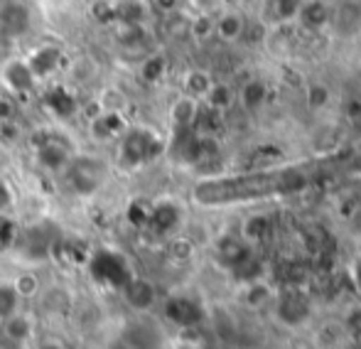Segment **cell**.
Listing matches in <instances>:
<instances>
[{
    "mask_svg": "<svg viewBox=\"0 0 361 349\" xmlns=\"http://www.w3.org/2000/svg\"><path fill=\"white\" fill-rule=\"evenodd\" d=\"M13 204H15V197H13V192H10L8 182L0 180V214L13 209Z\"/></svg>",
    "mask_w": 361,
    "mask_h": 349,
    "instance_id": "d6986e66",
    "label": "cell"
},
{
    "mask_svg": "<svg viewBox=\"0 0 361 349\" xmlns=\"http://www.w3.org/2000/svg\"><path fill=\"white\" fill-rule=\"evenodd\" d=\"M123 302L135 312V315H147L152 310L157 300V293H155V286L145 278H130L128 283L123 286Z\"/></svg>",
    "mask_w": 361,
    "mask_h": 349,
    "instance_id": "3957f363",
    "label": "cell"
},
{
    "mask_svg": "<svg viewBox=\"0 0 361 349\" xmlns=\"http://www.w3.org/2000/svg\"><path fill=\"white\" fill-rule=\"evenodd\" d=\"M271 5H273V15H276V20L286 23V20L298 18L302 0H271Z\"/></svg>",
    "mask_w": 361,
    "mask_h": 349,
    "instance_id": "e0dca14e",
    "label": "cell"
},
{
    "mask_svg": "<svg viewBox=\"0 0 361 349\" xmlns=\"http://www.w3.org/2000/svg\"><path fill=\"white\" fill-rule=\"evenodd\" d=\"M197 116H200V104H197V99H192V96H180L170 109L172 123L180 125V128L192 125L197 121Z\"/></svg>",
    "mask_w": 361,
    "mask_h": 349,
    "instance_id": "30bf717a",
    "label": "cell"
},
{
    "mask_svg": "<svg viewBox=\"0 0 361 349\" xmlns=\"http://www.w3.org/2000/svg\"><path fill=\"white\" fill-rule=\"evenodd\" d=\"M212 74L207 72V69H190V72L185 74V96H192V99H204L207 91L212 89Z\"/></svg>",
    "mask_w": 361,
    "mask_h": 349,
    "instance_id": "7c38bea8",
    "label": "cell"
},
{
    "mask_svg": "<svg viewBox=\"0 0 361 349\" xmlns=\"http://www.w3.org/2000/svg\"><path fill=\"white\" fill-rule=\"evenodd\" d=\"M0 335H3V340H8L15 347L27 345L35 337V317L25 310H18L5 322H0Z\"/></svg>",
    "mask_w": 361,
    "mask_h": 349,
    "instance_id": "5b68a950",
    "label": "cell"
},
{
    "mask_svg": "<svg viewBox=\"0 0 361 349\" xmlns=\"http://www.w3.org/2000/svg\"><path fill=\"white\" fill-rule=\"evenodd\" d=\"M190 35L197 39V42H207V39L214 35V18L207 13L197 15V18L190 23Z\"/></svg>",
    "mask_w": 361,
    "mask_h": 349,
    "instance_id": "2e32d148",
    "label": "cell"
},
{
    "mask_svg": "<svg viewBox=\"0 0 361 349\" xmlns=\"http://www.w3.org/2000/svg\"><path fill=\"white\" fill-rule=\"evenodd\" d=\"M35 74L32 69H30L27 62H20V59H13V62H8L3 67V72H0V82L5 84V89L10 91V94H25V91H30L35 87Z\"/></svg>",
    "mask_w": 361,
    "mask_h": 349,
    "instance_id": "8992f818",
    "label": "cell"
},
{
    "mask_svg": "<svg viewBox=\"0 0 361 349\" xmlns=\"http://www.w3.org/2000/svg\"><path fill=\"white\" fill-rule=\"evenodd\" d=\"M162 330H157L145 315H135L133 320H126L123 327L116 335L111 349H160Z\"/></svg>",
    "mask_w": 361,
    "mask_h": 349,
    "instance_id": "6da1fadb",
    "label": "cell"
},
{
    "mask_svg": "<svg viewBox=\"0 0 361 349\" xmlns=\"http://www.w3.org/2000/svg\"><path fill=\"white\" fill-rule=\"evenodd\" d=\"M327 99H329V94L322 87H312V89H310V101H312V106H319L322 101H327Z\"/></svg>",
    "mask_w": 361,
    "mask_h": 349,
    "instance_id": "7402d4cb",
    "label": "cell"
},
{
    "mask_svg": "<svg viewBox=\"0 0 361 349\" xmlns=\"http://www.w3.org/2000/svg\"><path fill=\"white\" fill-rule=\"evenodd\" d=\"M243 30H246V20L236 10H228V13H221L219 18H214V35L221 42H236V39H241Z\"/></svg>",
    "mask_w": 361,
    "mask_h": 349,
    "instance_id": "52a82bcc",
    "label": "cell"
},
{
    "mask_svg": "<svg viewBox=\"0 0 361 349\" xmlns=\"http://www.w3.org/2000/svg\"><path fill=\"white\" fill-rule=\"evenodd\" d=\"M329 15H332V10H329V5L324 0H302L298 18L302 20L305 27L319 30L329 23Z\"/></svg>",
    "mask_w": 361,
    "mask_h": 349,
    "instance_id": "ba28073f",
    "label": "cell"
},
{
    "mask_svg": "<svg viewBox=\"0 0 361 349\" xmlns=\"http://www.w3.org/2000/svg\"><path fill=\"white\" fill-rule=\"evenodd\" d=\"M37 300V307L44 317H52V320H62V317H69L76 305V298L72 293V288L64 286V283H49V286H42L39 295L35 298Z\"/></svg>",
    "mask_w": 361,
    "mask_h": 349,
    "instance_id": "7a4b0ae2",
    "label": "cell"
},
{
    "mask_svg": "<svg viewBox=\"0 0 361 349\" xmlns=\"http://www.w3.org/2000/svg\"><path fill=\"white\" fill-rule=\"evenodd\" d=\"M101 170H104V163H99L94 158H81L69 165V182L74 185L76 192L89 195L101 185V177H104Z\"/></svg>",
    "mask_w": 361,
    "mask_h": 349,
    "instance_id": "277c9868",
    "label": "cell"
},
{
    "mask_svg": "<svg viewBox=\"0 0 361 349\" xmlns=\"http://www.w3.org/2000/svg\"><path fill=\"white\" fill-rule=\"evenodd\" d=\"M13 288H15V293L20 295V300H35V298L39 295V290H42V278L37 276V273H32V271H23V273H18V276L13 278Z\"/></svg>",
    "mask_w": 361,
    "mask_h": 349,
    "instance_id": "8fae6325",
    "label": "cell"
},
{
    "mask_svg": "<svg viewBox=\"0 0 361 349\" xmlns=\"http://www.w3.org/2000/svg\"><path fill=\"white\" fill-rule=\"evenodd\" d=\"M165 69H167L165 57H162V54H150V57L143 62V67H140V77H143L145 82L155 84V82H160V79H162Z\"/></svg>",
    "mask_w": 361,
    "mask_h": 349,
    "instance_id": "9a60e30c",
    "label": "cell"
},
{
    "mask_svg": "<svg viewBox=\"0 0 361 349\" xmlns=\"http://www.w3.org/2000/svg\"><path fill=\"white\" fill-rule=\"evenodd\" d=\"M15 116V104L8 96H0V123H10Z\"/></svg>",
    "mask_w": 361,
    "mask_h": 349,
    "instance_id": "ffe728a7",
    "label": "cell"
},
{
    "mask_svg": "<svg viewBox=\"0 0 361 349\" xmlns=\"http://www.w3.org/2000/svg\"><path fill=\"white\" fill-rule=\"evenodd\" d=\"M94 99H96V104L101 106V111H104V114L123 116L126 106H128V96H126V91L118 89V87H111V84L101 89Z\"/></svg>",
    "mask_w": 361,
    "mask_h": 349,
    "instance_id": "9c48e42d",
    "label": "cell"
},
{
    "mask_svg": "<svg viewBox=\"0 0 361 349\" xmlns=\"http://www.w3.org/2000/svg\"><path fill=\"white\" fill-rule=\"evenodd\" d=\"M263 96H266V89H263V84L261 82H251V84H246V89H243V104L253 109V106L261 104Z\"/></svg>",
    "mask_w": 361,
    "mask_h": 349,
    "instance_id": "ac0fdd59",
    "label": "cell"
},
{
    "mask_svg": "<svg viewBox=\"0 0 361 349\" xmlns=\"http://www.w3.org/2000/svg\"><path fill=\"white\" fill-rule=\"evenodd\" d=\"M23 300L15 293L13 283L10 281H0V322H5L10 315H15L18 310H23Z\"/></svg>",
    "mask_w": 361,
    "mask_h": 349,
    "instance_id": "4fadbf2b",
    "label": "cell"
},
{
    "mask_svg": "<svg viewBox=\"0 0 361 349\" xmlns=\"http://www.w3.org/2000/svg\"><path fill=\"white\" fill-rule=\"evenodd\" d=\"M152 5H155L160 13H175V10L180 8V0H152Z\"/></svg>",
    "mask_w": 361,
    "mask_h": 349,
    "instance_id": "44dd1931",
    "label": "cell"
},
{
    "mask_svg": "<svg viewBox=\"0 0 361 349\" xmlns=\"http://www.w3.org/2000/svg\"><path fill=\"white\" fill-rule=\"evenodd\" d=\"M44 349H64L62 345H49V347H44Z\"/></svg>",
    "mask_w": 361,
    "mask_h": 349,
    "instance_id": "603a6c76",
    "label": "cell"
},
{
    "mask_svg": "<svg viewBox=\"0 0 361 349\" xmlns=\"http://www.w3.org/2000/svg\"><path fill=\"white\" fill-rule=\"evenodd\" d=\"M204 99H207V104H209L212 111H224V109H228V106H231L233 94H231V89H228L226 84H212V89L207 91Z\"/></svg>",
    "mask_w": 361,
    "mask_h": 349,
    "instance_id": "5bb4252c",
    "label": "cell"
}]
</instances>
